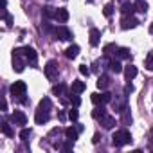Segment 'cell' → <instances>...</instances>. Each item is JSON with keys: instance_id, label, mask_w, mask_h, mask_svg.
<instances>
[{"instance_id": "obj_1", "label": "cell", "mask_w": 153, "mask_h": 153, "mask_svg": "<svg viewBox=\"0 0 153 153\" xmlns=\"http://www.w3.org/2000/svg\"><path fill=\"white\" fill-rule=\"evenodd\" d=\"M25 92H27V85H25L24 81H15V83L11 85V96H13V99L20 101L22 105H27Z\"/></svg>"}, {"instance_id": "obj_2", "label": "cell", "mask_w": 153, "mask_h": 153, "mask_svg": "<svg viewBox=\"0 0 153 153\" xmlns=\"http://www.w3.org/2000/svg\"><path fill=\"white\" fill-rule=\"evenodd\" d=\"M130 142H131V135H130L128 130H119V131H115L112 135V144L115 148H123V146H126Z\"/></svg>"}, {"instance_id": "obj_3", "label": "cell", "mask_w": 153, "mask_h": 153, "mask_svg": "<svg viewBox=\"0 0 153 153\" xmlns=\"http://www.w3.org/2000/svg\"><path fill=\"white\" fill-rule=\"evenodd\" d=\"M25 63H27V59L24 56V49H15L13 51V68L16 72H22L25 68Z\"/></svg>"}, {"instance_id": "obj_4", "label": "cell", "mask_w": 153, "mask_h": 153, "mask_svg": "<svg viewBox=\"0 0 153 153\" xmlns=\"http://www.w3.org/2000/svg\"><path fill=\"white\" fill-rule=\"evenodd\" d=\"M45 76H47V79H51V81L58 79V63L54 59L47 61V65H45Z\"/></svg>"}, {"instance_id": "obj_5", "label": "cell", "mask_w": 153, "mask_h": 153, "mask_svg": "<svg viewBox=\"0 0 153 153\" xmlns=\"http://www.w3.org/2000/svg\"><path fill=\"white\" fill-rule=\"evenodd\" d=\"M139 25V20L133 16V15H130V16H123L121 18V29H124V31H128V29H135Z\"/></svg>"}, {"instance_id": "obj_6", "label": "cell", "mask_w": 153, "mask_h": 153, "mask_svg": "<svg viewBox=\"0 0 153 153\" xmlns=\"http://www.w3.org/2000/svg\"><path fill=\"white\" fill-rule=\"evenodd\" d=\"M54 34H56V38L61 40V42H68V40H72V33H70L65 25L56 27V29H54Z\"/></svg>"}, {"instance_id": "obj_7", "label": "cell", "mask_w": 153, "mask_h": 153, "mask_svg": "<svg viewBox=\"0 0 153 153\" xmlns=\"http://www.w3.org/2000/svg\"><path fill=\"white\" fill-rule=\"evenodd\" d=\"M11 123H13V124H16V126H24V124H27V117H25V114H24V112L15 110V114L11 115Z\"/></svg>"}, {"instance_id": "obj_8", "label": "cell", "mask_w": 153, "mask_h": 153, "mask_svg": "<svg viewBox=\"0 0 153 153\" xmlns=\"http://www.w3.org/2000/svg\"><path fill=\"white\" fill-rule=\"evenodd\" d=\"M51 119V112H45V110H36V114H34V123L36 124H45L47 121Z\"/></svg>"}, {"instance_id": "obj_9", "label": "cell", "mask_w": 153, "mask_h": 153, "mask_svg": "<svg viewBox=\"0 0 153 153\" xmlns=\"http://www.w3.org/2000/svg\"><path fill=\"white\" fill-rule=\"evenodd\" d=\"M24 56H25V59H27V63H36V59H38V54H36V51L33 49V47H24Z\"/></svg>"}, {"instance_id": "obj_10", "label": "cell", "mask_w": 153, "mask_h": 153, "mask_svg": "<svg viewBox=\"0 0 153 153\" xmlns=\"http://www.w3.org/2000/svg\"><path fill=\"white\" fill-rule=\"evenodd\" d=\"M88 40H90V45H92V47H97V45H99V40H101L99 29L92 27V29H90V34H88Z\"/></svg>"}, {"instance_id": "obj_11", "label": "cell", "mask_w": 153, "mask_h": 153, "mask_svg": "<svg viewBox=\"0 0 153 153\" xmlns=\"http://www.w3.org/2000/svg\"><path fill=\"white\" fill-rule=\"evenodd\" d=\"M124 78H126V81H131L135 76L139 74V70H137V67L135 65H128V67H124Z\"/></svg>"}, {"instance_id": "obj_12", "label": "cell", "mask_w": 153, "mask_h": 153, "mask_svg": "<svg viewBox=\"0 0 153 153\" xmlns=\"http://www.w3.org/2000/svg\"><path fill=\"white\" fill-rule=\"evenodd\" d=\"M78 135H79L78 126H68V128H65V137H67V139H70V140H74V142H76Z\"/></svg>"}, {"instance_id": "obj_13", "label": "cell", "mask_w": 153, "mask_h": 153, "mask_svg": "<svg viewBox=\"0 0 153 153\" xmlns=\"http://www.w3.org/2000/svg\"><path fill=\"white\" fill-rule=\"evenodd\" d=\"M78 54H79V47H78V45H70V47H67V51H65V56H67L68 59L78 58Z\"/></svg>"}, {"instance_id": "obj_14", "label": "cell", "mask_w": 153, "mask_h": 153, "mask_svg": "<svg viewBox=\"0 0 153 153\" xmlns=\"http://www.w3.org/2000/svg\"><path fill=\"white\" fill-rule=\"evenodd\" d=\"M54 20H58V22H61V24H65L67 20H68V11L67 9H56V16H54Z\"/></svg>"}, {"instance_id": "obj_15", "label": "cell", "mask_w": 153, "mask_h": 153, "mask_svg": "<svg viewBox=\"0 0 153 153\" xmlns=\"http://www.w3.org/2000/svg\"><path fill=\"white\" fill-rule=\"evenodd\" d=\"M115 54H117L119 59H130V58H131V51H130L128 47H119Z\"/></svg>"}, {"instance_id": "obj_16", "label": "cell", "mask_w": 153, "mask_h": 153, "mask_svg": "<svg viewBox=\"0 0 153 153\" xmlns=\"http://www.w3.org/2000/svg\"><path fill=\"white\" fill-rule=\"evenodd\" d=\"M52 94H54V96H59V97L67 96V85H65V83L54 85V87H52Z\"/></svg>"}, {"instance_id": "obj_17", "label": "cell", "mask_w": 153, "mask_h": 153, "mask_svg": "<svg viewBox=\"0 0 153 153\" xmlns=\"http://www.w3.org/2000/svg\"><path fill=\"white\" fill-rule=\"evenodd\" d=\"M101 124H103V128L112 130V128L115 126V117H112V115H105V117L101 119Z\"/></svg>"}, {"instance_id": "obj_18", "label": "cell", "mask_w": 153, "mask_h": 153, "mask_svg": "<svg viewBox=\"0 0 153 153\" xmlns=\"http://www.w3.org/2000/svg\"><path fill=\"white\" fill-rule=\"evenodd\" d=\"M110 87V78H108V76H99V78H97V88H101V90H106Z\"/></svg>"}, {"instance_id": "obj_19", "label": "cell", "mask_w": 153, "mask_h": 153, "mask_svg": "<svg viewBox=\"0 0 153 153\" xmlns=\"http://www.w3.org/2000/svg\"><path fill=\"white\" fill-rule=\"evenodd\" d=\"M133 11H135V6L130 4V2H124V4L121 6V13H123V16H130V15H133Z\"/></svg>"}, {"instance_id": "obj_20", "label": "cell", "mask_w": 153, "mask_h": 153, "mask_svg": "<svg viewBox=\"0 0 153 153\" xmlns=\"http://www.w3.org/2000/svg\"><path fill=\"white\" fill-rule=\"evenodd\" d=\"M85 88H87V85L83 83V81H72V92L74 94H81V92H85Z\"/></svg>"}, {"instance_id": "obj_21", "label": "cell", "mask_w": 153, "mask_h": 153, "mask_svg": "<svg viewBox=\"0 0 153 153\" xmlns=\"http://www.w3.org/2000/svg\"><path fill=\"white\" fill-rule=\"evenodd\" d=\"M105 115H106V110H105V106H103V105H101V106L97 105V108H94V110H92V117H94V119H99V121H101Z\"/></svg>"}, {"instance_id": "obj_22", "label": "cell", "mask_w": 153, "mask_h": 153, "mask_svg": "<svg viewBox=\"0 0 153 153\" xmlns=\"http://www.w3.org/2000/svg\"><path fill=\"white\" fill-rule=\"evenodd\" d=\"M108 67H110V70H112V72H115V74H119V72H123V70H124V68H123V65H121L117 59H112V61L108 63Z\"/></svg>"}, {"instance_id": "obj_23", "label": "cell", "mask_w": 153, "mask_h": 153, "mask_svg": "<svg viewBox=\"0 0 153 153\" xmlns=\"http://www.w3.org/2000/svg\"><path fill=\"white\" fill-rule=\"evenodd\" d=\"M38 108H40V110H45V112H51V108H52V103H51V99H49V97H43V99L40 101Z\"/></svg>"}, {"instance_id": "obj_24", "label": "cell", "mask_w": 153, "mask_h": 153, "mask_svg": "<svg viewBox=\"0 0 153 153\" xmlns=\"http://www.w3.org/2000/svg\"><path fill=\"white\" fill-rule=\"evenodd\" d=\"M117 45L115 43H108V45H105V49H103V52H105V56H112L114 52H117Z\"/></svg>"}, {"instance_id": "obj_25", "label": "cell", "mask_w": 153, "mask_h": 153, "mask_svg": "<svg viewBox=\"0 0 153 153\" xmlns=\"http://www.w3.org/2000/svg\"><path fill=\"white\" fill-rule=\"evenodd\" d=\"M2 133L7 135V137H15V131H13V128H11L9 123H2Z\"/></svg>"}, {"instance_id": "obj_26", "label": "cell", "mask_w": 153, "mask_h": 153, "mask_svg": "<svg viewBox=\"0 0 153 153\" xmlns=\"http://www.w3.org/2000/svg\"><path fill=\"white\" fill-rule=\"evenodd\" d=\"M43 16H45V18H54V16H56V9L51 7V6H45V7H43Z\"/></svg>"}, {"instance_id": "obj_27", "label": "cell", "mask_w": 153, "mask_h": 153, "mask_svg": "<svg viewBox=\"0 0 153 153\" xmlns=\"http://www.w3.org/2000/svg\"><path fill=\"white\" fill-rule=\"evenodd\" d=\"M144 67H146L148 70H153V51H149V52H148L146 61H144Z\"/></svg>"}, {"instance_id": "obj_28", "label": "cell", "mask_w": 153, "mask_h": 153, "mask_svg": "<svg viewBox=\"0 0 153 153\" xmlns=\"http://www.w3.org/2000/svg\"><path fill=\"white\" fill-rule=\"evenodd\" d=\"M76 108H78V106H74V108H70V110H68V119H70V121H74V123L78 121V117H79V112L76 110Z\"/></svg>"}, {"instance_id": "obj_29", "label": "cell", "mask_w": 153, "mask_h": 153, "mask_svg": "<svg viewBox=\"0 0 153 153\" xmlns=\"http://www.w3.org/2000/svg\"><path fill=\"white\" fill-rule=\"evenodd\" d=\"M90 99H92V103H94V105H103V96H101V94H97V92H94V94L90 96Z\"/></svg>"}, {"instance_id": "obj_30", "label": "cell", "mask_w": 153, "mask_h": 153, "mask_svg": "<svg viewBox=\"0 0 153 153\" xmlns=\"http://www.w3.org/2000/svg\"><path fill=\"white\" fill-rule=\"evenodd\" d=\"M59 148H61V151H70V149L74 148V140H70V139H67V142H63V144H61Z\"/></svg>"}, {"instance_id": "obj_31", "label": "cell", "mask_w": 153, "mask_h": 153, "mask_svg": "<svg viewBox=\"0 0 153 153\" xmlns=\"http://www.w3.org/2000/svg\"><path fill=\"white\" fill-rule=\"evenodd\" d=\"M135 9H137V11H140V13H146V11H148V4L144 2V0H139L137 6H135Z\"/></svg>"}, {"instance_id": "obj_32", "label": "cell", "mask_w": 153, "mask_h": 153, "mask_svg": "<svg viewBox=\"0 0 153 153\" xmlns=\"http://www.w3.org/2000/svg\"><path fill=\"white\" fill-rule=\"evenodd\" d=\"M29 137H31V130H29V128H22V131H20V139L25 142V140H29Z\"/></svg>"}, {"instance_id": "obj_33", "label": "cell", "mask_w": 153, "mask_h": 153, "mask_svg": "<svg viewBox=\"0 0 153 153\" xmlns=\"http://www.w3.org/2000/svg\"><path fill=\"white\" fill-rule=\"evenodd\" d=\"M70 103H72L74 106H79V105H81V97H79L78 94H74V92H72V96H70Z\"/></svg>"}, {"instance_id": "obj_34", "label": "cell", "mask_w": 153, "mask_h": 153, "mask_svg": "<svg viewBox=\"0 0 153 153\" xmlns=\"http://www.w3.org/2000/svg\"><path fill=\"white\" fill-rule=\"evenodd\" d=\"M123 123H124V124H130V123H131V114H130L128 108L123 112Z\"/></svg>"}, {"instance_id": "obj_35", "label": "cell", "mask_w": 153, "mask_h": 153, "mask_svg": "<svg viewBox=\"0 0 153 153\" xmlns=\"http://www.w3.org/2000/svg\"><path fill=\"white\" fill-rule=\"evenodd\" d=\"M103 13H105V16H106V18H110V16H112V13H114V6H112V4H106V6H105V9H103Z\"/></svg>"}, {"instance_id": "obj_36", "label": "cell", "mask_w": 153, "mask_h": 153, "mask_svg": "<svg viewBox=\"0 0 153 153\" xmlns=\"http://www.w3.org/2000/svg\"><path fill=\"white\" fill-rule=\"evenodd\" d=\"M101 96H103V105H108V103H112V94H110V92H103Z\"/></svg>"}, {"instance_id": "obj_37", "label": "cell", "mask_w": 153, "mask_h": 153, "mask_svg": "<svg viewBox=\"0 0 153 153\" xmlns=\"http://www.w3.org/2000/svg\"><path fill=\"white\" fill-rule=\"evenodd\" d=\"M79 72H81L83 76H88V74H90V68H88L87 65H79Z\"/></svg>"}, {"instance_id": "obj_38", "label": "cell", "mask_w": 153, "mask_h": 153, "mask_svg": "<svg viewBox=\"0 0 153 153\" xmlns=\"http://www.w3.org/2000/svg\"><path fill=\"white\" fill-rule=\"evenodd\" d=\"M131 92H133V85L128 83V85L124 87V96H128V94H131Z\"/></svg>"}, {"instance_id": "obj_39", "label": "cell", "mask_w": 153, "mask_h": 153, "mask_svg": "<svg viewBox=\"0 0 153 153\" xmlns=\"http://www.w3.org/2000/svg\"><path fill=\"white\" fill-rule=\"evenodd\" d=\"M58 117H59V121H65V119H67V114H65L63 110H59V112H58Z\"/></svg>"}, {"instance_id": "obj_40", "label": "cell", "mask_w": 153, "mask_h": 153, "mask_svg": "<svg viewBox=\"0 0 153 153\" xmlns=\"http://www.w3.org/2000/svg\"><path fill=\"white\" fill-rule=\"evenodd\" d=\"M149 149L153 151V128H151V131H149Z\"/></svg>"}, {"instance_id": "obj_41", "label": "cell", "mask_w": 153, "mask_h": 153, "mask_svg": "<svg viewBox=\"0 0 153 153\" xmlns=\"http://www.w3.org/2000/svg\"><path fill=\"white\" fill-rule=\"evenodd\" d=\"M149 33H151V34H153V24H151V25H149Z\"/></svg>"}]
</instances>
